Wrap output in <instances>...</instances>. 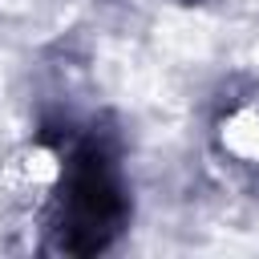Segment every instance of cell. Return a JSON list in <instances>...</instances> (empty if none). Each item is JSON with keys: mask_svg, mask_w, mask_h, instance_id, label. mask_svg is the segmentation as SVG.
Here are the masks:
<instances>
[{"mask_svg": "<svg viewBox=\"0 0 259 259\" xmlns=\"http://www.w3.org/2000/svg\"><path fill=\"white\" fill-rule=\"evenodd\" d=\"M158 40L174 57H206L214 45V24L198 12H166L158 20Z\"/></svg>", "mask_w": 259, "mask_h": 259, "instance_id": "obj_1", "label": "cell"}, {"mask_svg": "<svg viewBox=\"0 0 259 259\" xmlns=\"http://www.w3.org/2000/svg\"><path fill=\"white\" fill-rule=\"evenodd\" d=\"M223 142L231 154L247 158V162H259V109H243L235 113L227 125H223Z\"/></svg>", "mask_w": 259, "mask_h": 259, "instance_id": "obj_2", "label": "cell"}, {"mask_svg": "<svg viewBox=\"0 0 259 259\" xmlns=\"http://www.w3.org/2000/svg\"><path fill=\"white\" fill-rule=\"evenodd\" d=\"M20 174H24L28 182H53V178H57V158H53L49 150H28V154L20 158Z\"/></svg>", "mask_w": 259, "mask_h": 259, "instance_id": "obj_3", "label": "cell"}, {"mask_svg": "<svg viewBox=\"0 0 259 259\" xmlns=\"http://www.w3.org/2000/svg\"><path fill=\"white\" fill-rule=\"evenodd\" d=\"M255 65H259V49H255Z\"/></svg>", "mask_w": 259, "mask_h": 259, "instance_id": "obj_4", "label": "cell"}]
</instances>
